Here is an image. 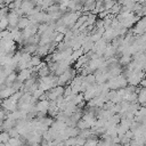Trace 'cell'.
I'll return each instance as SVG.
<instances>
[{
    "label": "cell",
    "mask_w": 146,
    "mask_h": 146,
    "mask_svg": "<svg viewBox=\"0 0 146 146\" xmlns=\"http://www.w3.org/2000/svg\"><path fill=\"white\" fill-rule=\"evenodd\" d=\"M31 76H32V70L31 68H24V70H21L19 73H17V80L21 82H25Z\"/></svg>",
    "instance_id": "2"
},
{
    "label": "cell",
    "mask_w": 146,
    "mask_h": 146,
    "mask_svg": "<svg viewBox=\"0 0 146 146\" xmlns=\"http://www.w3.org/2000/svg\"><path fill=\"white\" fill-rule=\"evenodd\" d=\"M35 107H36V111L38 112H41V113H48V108H49V100L46 98V99H39V102L35 104Z\"/></svg>",
    "instance_id": "1"
},
{
    "label": "cell",
    "mask_w": 146,
    "mask_h": 146,
    "mask_svg": "<svg viewBox=\"0 0 146 146\" xmlns=\"http://www.w3.org/2000/svg\"><path fill=\"white\" fill-rule=\"evenodd\" d=\"M31 23V21L29 19V18H26V17H19L18 18V22H17V25H16V27L18 29V30H24L29 24Z\"/></svg>",
    "instance_id": "4"
},
{
    "label": "cell",
    "mask_w": 146,
    "mask_h": 146,
    "mask_svg": "<svg viewBox=\"0 0 146 146\" xmlns=\"http://www.w3.org/2000/svg\"><path fill=\"white\" fill-rule=\"evenodd\" d=\"M137 102L141 106L145 105V103H146V87H140V89L137 94Z\"/></svg>",
    "instance_id": "3"
},
{
    "label": "cell",
    "mask_w": 146,
    "mask_h": 146,
    "mask_svg": "<svg viewBox=\"0 0 146 146\" xmlns=\"http://www.w3.org/2000/svg\"><path fill=\"white\" fill-rule=\"evenodd\" d=\"M41 63V58H40V56H32L31 57V60H30V64H31V66L32 67H34V66H38L39 64Z\"/></svg>",
    "instance_id": "5"
},
{
    "label": "cell",
    "mask_w": 146,
    "mask_h": 146,
    "mask_svg": "<svg viewBox=\"0 0 146 146\" xmlns=\"http://www.w3.org/2000/svg\"><path fill=\"white\" fill-rule=\"evenodd\" d=\"M0 146H7L5 143H0Z\"/></svg>",
    "instance_id": "6"
}]
</instances>
